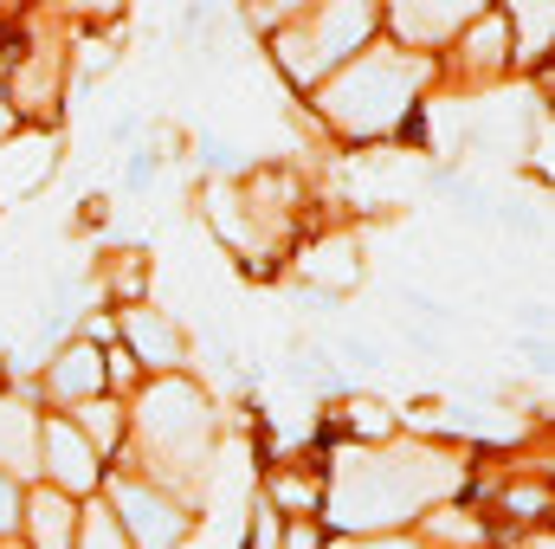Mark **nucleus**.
<instances>
[{
    "label": "nucleus",
    "instance_id": "obj_1",
    "mask_svg": "<svg viewBox=\"0 0 555 549\" xmlns=\"http://www.w3.org/2000/svg\"><path fill=\"white\" fill-rule=\"evenodd\" d=\"M452 485V465L433 452H401V459H343L336 478V524H401L414 505Z\"/></svg>",
    "mask_w": 555,
    "mask_h": 549
},
{
    "label": "nucleus",
    "instance_id": "obj_2",
    "mask_svg": "<svg viewBox=\"0 0 555 549\" xmlns=\"http://www.w3.org/2000/svg\"><path fill=\"white\" fill-rule=\"evenodd\" d=\"M420 78H426V65H420V59L375 52V59H362L356 72H343V78L330 85L323 111H330L343 130H362V137H375V130L401 124V111H408V98H414Z\"/></svg>",
    "mask_w": 555,
    "mask_h": 549
},
{
    "label": "nucleus",
    "instance_id": "obj_3",
    "mask_svg": "<svg viewBox=\"0 0 555 549\" xmlns=\"http://www.w3.org/2000/svg\"><path fill=\"white\" fill-rule=\"evenodd\" d=\"M149 433H155V446L162 452H175V459H188L194 446H201V433H207V413H201V395L194 388H155L149 395Z\"/></svg>",
    "mask_w": 555,
    "mask_h": 549
},
{
    "label": "nucleus",
    "instance_id": "obj_4",
    "mask_svg": "<svg viewBox=\"0 0 555 549\" xmlns=\"http://www.w3.org/2000/svg\"><path fill=\"white\" fill-rule=\"evenodd\" d=\"M369 26H375V7H369V0H330L323 20H317L310 52H317L323 65H336V59H349V52L369 39Z\"/></svg>",
    "mask_w": 555,
    "mask_h": 549
},
{
    "label": "nucleus",
    "instance_id": "obj_5",
    "mask_svg": "<svg viewBox=\"0 0 555 549\" xmlns=\"http://www.w3.org/2000/svg\"><path fill=\"white\" fill-rule=\"evenodd\" d=\"M117 511H124V524L142 537V549H175V537H181L175 505H162V498L142 491V485H117Z\"/></svg>",
    "mask_w": 555,
    "mask_h": 549
},
{
    "label": "nucleus",
    "instance_id": "obj_6",
    "mask_svg": "<svg viewBox=\"0 0 555 549\" xmlns=\"http://www.w3.org/2000/svg\"><path fill=\"white\" fill-rule=\"evenodd\" d=\"M46 465H52V478H59L65 491H91V485H98V459H91V446H85L72 426H52V433H46Z\"/></svg>",
    "mask_w": 555,
    "mask_h": 549
},
{
    "label": "nucleus",
    "instance_id": "obj_7",
    "mask_svg": "<svg viewBox=\"0 0 555 549\" xmlns=\"http://www.w3.org/2000/svg\"><path fill=\"white\" fill-rule=\"evenodd\" d=\"M46 175H52V142L46 137H26L0 155V188H7V194H33Z\"/></svg>",
    "mask_w": 555,
    "mask_h": 549
},
{
    "label": "nucleus",
    "instance_id": "obj_8",
    "mask_svg": "<svg viewBox=\"0 0 555 549\" xmlns=\"http://www.w3.org/2000/svg\"><path fill=\"white\" fill-rule=\"evenodd\" d=\"M472 7H478V0H401L395 20H401V33H414V39H439V33H446L459 13H472Z\"/></svg>",
    "mask_w": 555,
    "mask_h": 549
},
{
    "label": "nucleus",
    "instance_id": "obj_9",
    "mask_svg": "<svg viewBox=\"0 0 555 549\" xmlns=\"http://www.w3.org/2000/svg\"><path fill=\"white\" fill-rule=\"evenodd\" d=\"M124 330H130V343H137L142 362H175V356H181L175 330H168L155 310H124Z\"/></svg>",
    "mask_w": 555,
    "mask_h": 549
},
{
    "label": "nucleus",
    "instance_id": "obj_10",
    "mask_svg": "<svg viewBox=\"0 0 555 549\" xmlns=\"http://www.w3.org/2000/svg\"><path fill=\"white\" fill-rule=\"evenodd\" d=\"M0 465H13V472H33V465H39V452H33V420L20 408H7V401H0Z\"/></svg>",
    "mask_w": 555,
    "mask_h": 549
},
{
    "label": "nucleus",
    "instance_id": "obj_11",
    "mask_svg": "<svg viewBox=\"0 0 555 549\" xmlns=\"http://www.w3.org/2000/svg\"><path fill=\"white\" fill-rule=\"evenodd\" d=\"M33 537H39V549H72V505L65 498H39L33 505Z\"/></svg>",
    "mask_w": 555,
    "mask_h": 549
},
{
    "label": "nucleus",
    "instance_id": "obj_12",
    "mask_svg": "<svg viewBox=\"0 0 555 549\" xmlns=\"http://www.w3.org/2000/svg\"><path fill=\"white\" fill-rule=\"evenodd\" d=\"M52 388L59 395H91L98 388V349H65L59 369H52Z\"/></svg>",
    "mask_w": 555,
    "mask_h": 549
},
{
    "label": "nucleus",
    "instance_id": "obj_13",
    "mask_svg": "<svg viewBox=\"0 0 555 549\" xmlns=\"http://www.w3.org/2000/svg\"><path fill=\"white\" fill-rule=\"evenodd\" d=\"M517 33H524V52H543L555 39V0H517Z\"/></svg>",
    "mask_w": 555,
    "mask_h": 549
},
{
    "label": "nucleus",
    "instance_id": "obj_14",
    "mask_svg": "<svg viewBox=\"0 0 555 549\" xmlns=\"http://www.w3.org/2000/svg\"><path fill=\"white\" fill-rule=\"evenodd\" d=\"M310 272L330 278V284H349V278H356V246H349V240H336V246H317Z\"/></svg>",
    "mask_w": 555,
    "mask_h": 549
},
{
    "label": "nucleus",
    "instance_id": "obj_15",
    "mask_svg": "<svg viewBox=\"0 0 555 549\" xmlns=\"http://www.w3.org/2000/svg\"><path fill=\"white\" fill-rule=\"evenodd\" d=\"M472 52H478L485 65H498V59H504V26H498V20H491V26H478V33H472Z\"/></svg>",
    "mask_w": 555,
    "mask_h": 549
},
{
    "label": "nucleus",
    "instance_id": "obj_16",
    "mask_svg": "<svg viewBox=\"0 0 555 549\" xmlns=\"http://www.w3.org/2000/svg\"><path fill=\"white\" fill-rule=\"evenodd\" d=\"M85 549H124V544H117V524H111L104 511H98V518L85 524Z\"/></svg>",
    "mask_w": 555,
    "mask_h": 549
},
{
    "label": "nucleus",
    "instance_id": "obj_17",
    "mask_svg": "<svg viewBox=\"0 0 555 549\" xmlns=\"http://www.w3.org/2000/svg\"><path fill=\"white\" fill-rule=\"evenodd\" d=\"M85 426H91V439H117V413L104 408V401H91V408H85Z\"/></svg>",
    "mask_w": 555,
    "mask_h": 549
},
{
    "label": "nucleus",
    "instance_id": "obj_18",
    "mask_svg": "<svg viewBox=\"0 0 555 549\" xmlns=\"http://www.w3.org/2000/svg\"><path fill=\"white\" fill-rule=\"evenodd\" d=\"M13 518H20V491H13V485H7V478H0V531H7V524H13Z\"/></svg>",
    "mask_w": 555,
    "mask_h": 549
},
{
    "label": "nucleus",
    "instance_id": "obj_19",
    "mask_svg": "<svg viewBox=\"0 0 555 549\" xmlns=\"http://www.w3.org/2000/svg\"><path fill=\"white\" fill-rule=\"evenodd\" d=\"M343 549H414V544H395V537H388V544H343Z\"/></svg>",
    "mask_w": 555,
    "mask_h": 549
},
{
    "label": "nucleus",
    "instance_id": "obj_20",
    "mask_svg": "<svg viewBox=\"0 0 555 549\" xmlns=\"http://www.w3.org/2000/svg\"><path fill=\"white\" fill-rule=\"evenodd\" d=\"M72 7H85V13H104V7H117V0H72Z\"/></svg>",
    "mask_w": 555,
    "mask_h": 549
},
{
    "label": "nucleus",
    "instance_id": "obj_21",
    "mask_svg": "<svg viewBox=\"0 0 555 549\" xmlns=\"http://www.w3.org/2000/svg\"><path fill=\"white\" fill-rule=\"evenodd\" d=\"M284 7H297V0H278V13H284Z\"/></svg>",
    "mask_w": 555,
    "mask_h": 549
}]
</instances>
